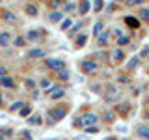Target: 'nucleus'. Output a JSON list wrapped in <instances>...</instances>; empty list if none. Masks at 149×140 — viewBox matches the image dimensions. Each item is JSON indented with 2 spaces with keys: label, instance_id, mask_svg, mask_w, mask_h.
Instances as JSON below:
<instances>
[{
  "label": "nucleus",
  "instance_id": "f257e3e1",
  "mask_svg": "<svg viewBox=\"0 0 149 140\" xmlns=\"http://www.w3.org/2000/svg\"><path fill=\"white\" fill-rule=\"evenodd\" d=\"M49 116H52V118H54V121H58V120H63L65 116H67V106H56V108L49 110Z\"/></svg>",
  "mask_w": 149,
  "mask_h": 140
},
{
  "label": "nucleus",
  "instance_id": "f03ea898",
  "mask_svg": "<svg viewBox=\"0 0 149 140\" xmlns=\"http://www.w3.org/2000/svg\"><path fill=\"white\" fill-rule=\"evenodd\" d=\"M80 67H82L84 73H93V71H97L99 64H97L95 60H84V62L80 64Z\"/></svg>",
  "mask_w": 149,
  "mask_h": 140
},
{
  "label": "nucleus",
  "instance_id": "7ed1b4c3",
  "mask_svg": "<svg viewBox=\"0 0 149 140\" xmlns=\"http://www.w3.org/2000/svg\"><path fill=\"white\" fill-rule=\"evenodd\" d=\"M45 64H47V67H49V69H54V71H58V69L65 67V64L62 62V60H56V58H47Z\"/></svg>",
  "mask_w": 149,
  "mask_h": 140
},
{
  "label": "nucleus",
  "instance_id": "20e7f679",
  "mask_svg": "<svg viewBox=\"0 0 149 140\" xmlns=\"http://www.w3.org/2000/svg\"><path fill=\"white\" fill-rule=\"evenodd\" d=\"M134 133H136V136H140V138H149V125L147 123L138 125V127L134 129Z\"/></svg>",
  "mask_w": 149,
  "mask_h": 140
},
{
  "label": "nucleus",
  "instance_id": "39448f33",
  "mask_svg": "<svg viewBox=\"0 0 149 140\" xmlns=\"http://www.w3.org/2000/svg\"><path fill=\"white\" fill-rule=\"evenodd\" d=\"M116 99H118V90H116L114 84H108V86H106V101L112 103Z\"/></svg>",
  "mask_w": 149,
  "mask_h": 140
},
{
  "label": "nucleus",
  "instance_id": "423d86ee",
  "mask_svg": "<svg viewBox=\"0 0 149 140\" xmlns=\"http://www.w3.org/2000/svg\"><path fill=\"white\" fill-rule=\"evenodd\" d=\"M63 93H65V88H62V86H54V88H50L49 95L52 97V99H60Z\"/></svg>",
  "mask_w": 149,
  "mask_h": 140
},
{
  "label": "nucleus",
  "instance_id": "0eeeda50",
  "mask_svg": "<svg viewBox=\"0 0 149 140\" xmlns=\"http://www.w3.org/2000/svg\"><path fill=\"white\" fill-rule=\"evenodd\" d=\"M108 37H110L108 32H99V34H97V45H99V47H104L106 43H108Z\"/></svg>",
  "mask_w": 149,
  "mask_h": 140
},
{
  "label": "nucleus",
  "instance_id": "6e6552de",
  "mask_svg": "<svg viewBox=\"0 0 149 140\" xmlns=\"http://www.w3.org/2000/svg\"><path fill=\"white\" fill-rule=\"evenodd\" d=\"M0 84L6 88H13L15 86V80H13L11 77H8V75H0Z\"/></svg>",
  "mask_w": 149,
  "mask_h": 140
},
{
  "label": "nucleus",
  "instance_id": "1a4fd4ad",
  "mask_svg": "<svg viewBox=\"0 0 149 140\" xmlns=\"http://www.w3.org/2000/svg\"><path fill=\"white\" fill-rule=\"evenodd\" d=\"M88 11H90V2H88V0H80V2H78V13H80V15H86Z\"/></svg>",
  "mask_w": 149,
  "mask_h": 140
},
{
  "label": "nucleus",
  "instance_id": "9d476101",
  "mask_svg": "<svg viewBox=\"0 0 149 140\" xmlns=\"http://www.w3.org/2000/svg\"><path fill=\"white\" fill-rule=\"evenodd\" d=\"M0 17L6 22H15V15H13L11 11H8V9H2V11H0Z\"/></svg>",
  "mask_w": 149,
  "mask_h": 140
},
{
  "label": "nucleus",
  "instance_id": "9b49d317",
  "mask_svg": "<svg viewBox=\"0 0 149 140\" xmlns=\"http://www.w3.org/2000/svg\"><path fill=\"white\" fill-rule=\"evenodd\" d=\"M82 120H84V125H93V123H97V116L95 114H86V116H82Z\"/></svg>",
  "mask_w": 149,
  "mask_h": 140
},
{
  "label": "nucleus",
  "instance_id": "f8f14e48",
  "mask_svg": "<svg viewBox=\"0 0 149 140\" xmlns=\"http://www.w3.org/2000/svg\"><path fill=\"white\" fill-rule=\"evenodd\" d=\"M123 58H125L123 50L116 49V50H114V54H112V60H114V64H119V62H123Z\"/></svg>",
  "mask_w": 149,
  "mask_h": 140
},
{
  "label": "nucleus",
  "instance_id": "ddd939ff",
  "mask_svg": "<svg viewBox=\"0 0 149 140\" xmlns=\"http://www.w3.org/2000/svg\"><path fill=\"white\" fill-rule=\"evenodd\" d=\"M30 58H43L45 56V49H32L30 52H28Z\"/></svg>",
  "mask_w": 149,
  "mask_h": 140
},
{
  "label": "nucleus",
  "instance_id": "4468645a",
  "mask_svg": "<svg viewBox=\"0 0 149 140\" xmlns=\"http://www.w3.org/2000/svg\"><path fill=\"white\" fill-rule=\"evenodd\" d=\"M9 41H11L9 34H8V32H2V34H0V47H8Z\"/></svg>",
  "mask_w": 149,
  "mask_h": 140
},
{
  "label": "nucleus",
  "instance_id": "2eb2a0df",
  "mask_svg": "<svg viewBox=\"0 0 149 140\" xmlns=\"http://www.w3.org/2000/svg\"><path fill=\"white\" fill-rule=\"evenodd\" d=\"M125 22H127L130 28H138V26H140V21H138L136 17H130V15H129V17H125Z\"/></svg>",
  "mask_w": 149,
  "mask_h": 140
},
{
  "label": "nucleus",
  "instance_id": "dca6fc26",
  "mask_svg": "<svg viewBox=\"0 0 149 140\" xmlns=\"http://www.w3.org/2000/svg\"><path fill=\"white\" fill-rule=\"evenodd\" d=\"M41 116L39 114H34V116H28V123L30 125H41Z\"/></svg>",
  "mask_w": 149,
  "mask_h": 140
},
{
  "label": "nucleus",
  "instance_id": "f3484780",
  "mask_svg": "<svg viewBox=\"0 0 149 140\" xmlns=\"http://www.w3.org/2000/svg\"><path fill=\"white\" fill-rule=\"evenodd\" d=\"M58 78L62 82H65V80H69V71L65 67H62V69H58Z\"/></svg>",
  "mask_w": 149,
  "mask_h": 140
},
{
  "label": "nucleus",
  "instance_id": "a211bd4d",
  "mask_svg": "<svg viewBox=\"0 0 149 140\" xmlns=\"http://www.w3.org/2000/svg\"><path fill=\"white\" fill-rule=\"evenodd\" d=\"M30 112H32V108L28 105H22L21 106V110H19V114L22 116V118H28V116H30Z\"/></svg>",
  "mask_w": 149,
  "mask_h": 140
},
{
  "label": "nucleus",
  "instance_id": "6ab92c4d",
  "mask_svg": "<svg viewBox=\"0 0 149 140\" xmlns=\"http://www.w3.org/2000/svg\"><path fill=\"white\" fill-rule=\"evenodd\" d=\"M60 19H62V11H52V13L49 15V21H50V22H58Z\"/></svg>",
  "mask_w": 149,
  "mask_h": 140
},
{
  "label": "nucleus",
  "instance_id": "aec40b11",
  "mask_svg": "<svg viewBox=\"0 0 149 140\" xmlns=\"http://www.w3.org/2000/svg\"><path fill=\"white\" fill-rule=\"evenodd\" d=\"M116 108H118V112L121 110V114H129V108H130V105H129V103H123V105H118Z\"/></svg>",
  "mask_w": 149,
  "mask_h": 140
},
{
  "label": "nucleus",
  "instance_id": "412c9836",
  "mask_svg": "<svg viewBox=\"0 0 149 140\" xmlns=\"http://www.w3.org/2000/svg\"><path fill=\"white\" fill-rule=\"evenodd\" d=\"M26 37H28L30 41H37V39H39V32H37V30H30Z\"/></svg>",
  "mask_w": 149,
  "mask_h": 140
},
{
  "label": "nucleus",
  "instance_id": "4be33fe9",
  "mask_svg": "<svg viewBox=\"0 0 149 140\" xmlns=\"http://www.w3.org/2000/svg\"><path fill=\"white\" fill-rule=\"evenodd\" d=\"M86 39H88V36L86 34H80V36L77 37V47H84V45H86Z\"/></svg>",
  "mask_w": 149,
  "mask_h": 140
},
{
  "label": "nucleus",
  "instance_id": "5701e85b",
  "mask_svg": "<svg viewBox=\"0 0 149 140\" xmlns=\"http://www.w3.org/2000/svg\"><path fill=\"white\" fill-rule=\"evenodd\" d=\"M26 13H28V15H32V17L37 15V8L34 6V4H28V6H26Z\"/></svg>",
  "mask_w": 149,
  "mask_h": 140
},
{
  "label": "nucleus",
  "instance_id": "b1692460",
  "mask_svg": "<svg viewBox=\"0 0 149 140\" xmlns=\"http://www.w3.org/2000/svg\"><path fill=\"white\" fill-rule=\"evenodd\" d=\"M129 41V36H118V45H127Z\"/></svg>",
  "mask_w": 149,
  "mask_h": 140
},
{
  "label": "nucleus",
  "instance_id": "393cba45",
  "mask_svg": "<svg viewBox=\"0 0 149 140\" xmlns=\"http://www.w3.org/2000/svg\"><path fill=\"white\" fill-rule=\"evenodd\" d=\"M62 4H63V0H49V6L50 8H60V6H62Z\"/></svg>",
  "mask_w": 149,
  "mask_h": 140
},
{
  "label": "nucleus",
  "instance_id": "a878e982",
  "mask_svg": "<svg viewBox=\"0 0 149 140\" xmlns=\"http://www.w3.org/2000/svg\"><path fill=\"white\" fill-rule=\"evenodd\" d=\"M84 131H86V133H91V134L99 133V129H97L95 125H86V127H84Z\"/></svg>",
  "mask_w": 149,
  "mask_h": 140
},
{
  "label": "nucleus",
  "instance_id": "bb28decb",
  "mask_svg": "<svg viewBox=\"0 0 149 140\" xmlns=\"http://www.w3.org/2000/svg\"><path fill=\"white\" fill-rule=\"evenodd\" d=\"M138 62H140V60L136 58V56H134V58H130V62H129V69H136V67H138Z\"/></svg>",
  "mask_w": 149,
  "mask_h": 140
},
{
  "label": "nucleus",
  "instance_id": "cd10ccee",
  "mask_svg": "<svg viewBox=\"0 0 149 140\" xmlns=\"http://www.w3.org/2000/svg\"><path fill=\"white\" fill-rule=\"evenodd\" d=\"M140 19L149 22V9H142V11H140Z\"/></svg>",
  "mask_w": 149,
  "mask_h": 140
},
{
  "label": "nucleus",
  "instance_id": "c85d7f7f",
  "mask_svg": "<svg viewBox=\"0 0 149 140\" xmlns=\"http://www.w3.org/2000/svg\"><path fill=\"white\" fill-rule=\"evenodd\" d=\"M22 105H24V103H22V101H17V103H13V105L9 106V110H11V112H15V110H19V108H21Z\"/></svg>",
  "mask_w": 149,
  "mask_h": 140
},
{
  "label": "nucleus",
  "instance_id": "c756f323",
  "mask_svg": "<svg viewBox=\"0 0 149 140\" xmlns=\"http://www.w3.org/2000/svg\"><path fill=\"white\" fill-rule=\"evenodd\" d=\"M102 28H104V24H102V22H97L95 26H93V34H99V32H102Z\"/></svg>",
  "mask_w": 149,
  "mask_h": 140
},
{
  "label": "nucleus",
  "instance_id": "7c9ffc66",
  "mask_svg": "<svg viewBox=\"0 0 149 140\" xmlns=\"http://www.w3.org/2000/svg\"><path fill=\"white\" fill-rule=\"evenodd\" d=\"M104 120L106 121H114V112H112V110H106L104 112Z\"/></svg>",
  "mask_w": 149,
  "mask_h": 140
},
{
  "label": "nucleus",
  "instance_id": "2f4dec72",
  "mask_svg": "<svg viewBox=\"0 0 149 140\" xmlns=\"http://www.w3.org/2000/svg\"><path fill=\"white\" fill-rule=\"evenodd\" d=\"M71 24H73V21H71V19H65V21L62 22V30H67V28L71 26Z\"/></svg>",
  "mask_w": 149,
  "mask_h": 140
},
{
  "label": "nucleus",
  "instance_id": "473e14b6",
  "mask_svg": "<svg viewBox=\"0 0 149 140\" xmlns=\"http://www.w3.org/2000/svg\"><path fill=\"white\" fill-rule=\"evenodd\" d=\"M73 127H84V120L82 118H77L73 121Z\"/></svg>",
  "mask_w": 149,
  "mask_h": 140
},
{
  "label": "nucleus",
  "instance_id": "72a5a7b5",
  "mask_svg": "<svg viewBox=\"0 0 149 140\" xmlns=\"http://www.w3.org/2000/svg\"><path fill=\"white\" fill-rule=\"evenodd\" d=\"M118 80L121 82V84H129L130 80H129V77H127V75H119V77H118Z\"/></svg>",
  "mask_w": 149,
  "mask_h": 140
},
{
  "label": "nucleus",
  "instance_id": "f704fd0d",
  "mask_svg": "<svg viewBox=\"0 0 149 140\" xmlns=\"http://www.w3.org/2000/svg\"><path fill=\"white\" fill-rule=\"evenodd\" d=\"M93 9H95V11H101V9H102V0H95V6H93Z\"/></svg>",
  "mask_w": 149,
  "mask_h": 140
},
{
  "label": "nucleus",
  "instance_id": "c9c22d12",
  "mask_svg": "<svg viewBox=\"0 0 149 140\" xmlns=\"http://www.w3.org/2000/svg\"><path fill=\"white\" fill-rule=\"evenodd\" d=\"M0 133H2L4 136H11V133H13V131H11V129H8V127H4L2 131H0Z\"/></svg>",
  "mask_w": 149,
  "mask_h": 140
},
{
  "label": "nucleus",
  "instance_id": "e433bc0d",
  "mask_svg": "<svg viewBox=\"0 0 149 140\" xmlns=\"http://www.w3.org/2000/svg\"><path fill=\"white\" fill-rule=\"evenodd\" d=\"M15 45L17 47H22V45H24V37H17V39H15Z\"/></svg>",
  "mask_w": 149,
  "mask_h": 140
},
{
  "label": "nucleus",
  "instance_id": "4c0bfd02",
  "mask_svg": "<svg viewBox=\"0 0 149 140\" xmlns=\"http://www.w3.org/2000/svg\"><path fill=\"white\" fill-rule=\"evenodd\" d=\"M41 88H50V82L47 80V78H43V80H41Z\"/></svg>",
  "mask_w": 149,
  "mask_h": 140
},
{
  "label": "nucleus",
  "instance_id": "58836bf2",
  "mask_svg": "<svg viewBox=\"0 0 149 140\" xmlns=\"http://www.w3.org/2000/svg\"><path fill=\"white\" fill-rule=\"evenodd\" d=\"M34 86H36V82L32 80V78H28V80H26V88H34Z\"/></svg>",
  "mask_w": 149,
  "mask_h": 140
},
{
  "label": "nucleus",
  "instance_id": "ea45409f",
  "mask_svg": "<svg viewBox=\"0 0 149 140\" xmlns=\"http://www.w3.org/2000/svg\"><path fill=\"white\" fill-rule=\"evenodd\" d=\"M80 26H82V22H78V24H74V26L71 28V34H74V32H77V30H78Z\"/></svg>",
  "mask_w": 149,
  "mask_h": 140
},
{
  "label": "nucleus",
  "instance_id": "a19ab883",
  "mask_svg": "<svg viewBox=\"0 0 149 140\" xmlns=\"http://www.w3.org/2000/svg\"><path fill=\"white\" fill-rule=\"evenodd\" d=\"M140 56H142V58H146V56H149V47H147V49H143V50H142V54H140Z\"/></svg>",
  "mask_w": 149,
  "mask_h": 140
},
{
  "label": "nucleus",
  "instance_id": "79ce46f5",
  "mask_svg": "<svg viewBox=\"0 0 149 140\" xmlns=\"http://www.w3.org/2000/svg\"><path fill=\"white\" fill-rule=\"evenodd\" d=\"M142 2H143V0H130L129 6H134V4H142Z\"/></svg>",
  "mask_w": 149,
  "mask_h": 140
},
{
  "label": "nucleus",
  "instance_id": "37998d69",
  "mask_svg": "<svg viewBox=\"0 0 149 140\" xmlns=\"http://www.w3.org/2000/svg\"><path fill=\"white\" fill-rule=\"evenodd\" d=\"M73 9H74L73 4H67V6H65V11H73Z\"/></svg>",
  "mask_w": 149,
  "mask_h": 140
},
{
  "label": "nucleus",
  "instance_id": "c03bdc74",
  "mask_svg": "<svg viewBox=\"0 0 149 140\" xmlns=\"http://www.w3.org/2000/svg\"><path fill=\"white\" fill-rule=\"evenodd\" d=\"M22 136H26V138H32V134L28 133V131H22Z\"/></svg>",
  "mask_w": 149,
  "mask_h": 140
},
{
  "label": "nucleus",
  "instance_id": "a18cd8bd",
  "mask_svg": "<svg viewBox=\"0 0 149 140\" xmlns=\"http://www.w3.org/2000/svg\"><path fill=\"white\" fill-rule=\"evenodd\" d=\"M0 75H6V69L4 67H0Z\"/></svg>",
  "mask_w": 149,
  "mask_h": 140
},
{
  "label": "nucleus",
  "instance_id": "49530a36",
  "mask_svg": "<svg viewBox=\"0 0 149 140\" xmlns=\"http://www.w3.org/2000/svg\"><path fill=\"white\" fill-rule=\"evenodd\" d=\"M4 138H6V136H4V134H2V133H0V140H4Z\"/></svg>",
  "mask_w": 149,
  "mask_h": 140
},
{
  "label": "nucleus",
  "instance_id": "de8ad7c7",
  "mask_svg": "<svg viewBox=\"0 0 149 140\" xmlns=\"http://www.w3.org/2000/svg\"><path fill=\"white\" fill-rule=\"evenodd\" d=\"M0 105H2V93H0Z\"/></svg>",
  "mask_w": 149,
  "mask_h": 140
},
{
  "label": "nucleus",
  "instance_id": "09e8293b",
  "mask_svg": "<svg viewBox=\"0 0 149 140\" xmlns=\"http://www.w3.org/2000/svg\"><path fill=\"white\" fill-rule=\"evenodd\" d=\"M114 2H121V0H114Z\"/></svg>",
  "mask_w": 149,
  "mask_h": 140
}]
</instances>
